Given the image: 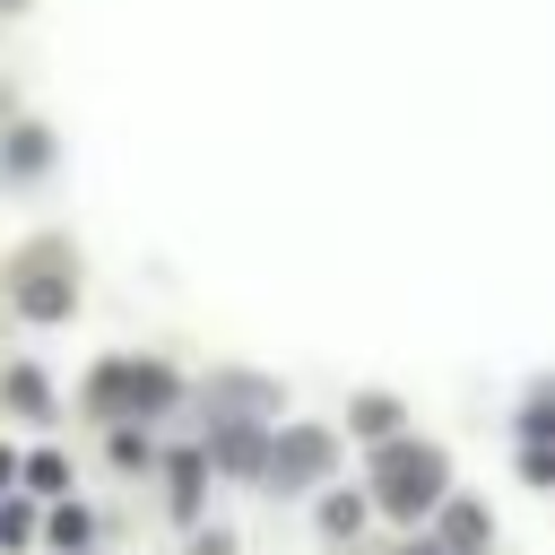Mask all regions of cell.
Returning <instances> with one entry per match:
<instances>
[{
	"instance_id": "2e32d148",
	"label": "cell",
	"mask_w": 555,
	"mask_h": 555,
	"mask_svg": "<svg viewBox=\"0 0 555 555\" xmlns=\"http://www.w3.org/2000/svg\"><path fill=\"white\" fill-rule=\"evenodd\" d=\"M191 555H234V538H225V529H199V538H191Z\"/></svg>"
},
{
	"instance_id": "8fae6325",
	"label": "cell",
	"mask_w": 555,
	"mask_h": 555,
	"mask_svg": "<svg viewBox=\"0 0 555 555\" xmlns=\"http://www.w3.org/2000/svg\"><path fill=\"white\" fill-rule=\"evenodd\" d=\"M9 399H17V408H35V416H43V408H52V390H43V382H35V373H26V364H17V373H9Z\"/></svg>"
},
{
	"instance_id": "4fadbf2b",
	"label": "cell",
	"mask_w": 555,
	"mask_h": 555,
	"mask_svg": "<svg viewBox=\"0 0 555 555\" xmlns=\"http://www.w3.org/2000/svg\"><path fill=\"white\" fill-rule=\"evenodd\" d=\"M113 460H121V468H139V460H147V434H130V425H121V434H113Z\"/></svg>"
},
{
	"instance_id": "9c48e42d",
	"label": "cell",
	"mask_w": 555,
	"mask_h": 555,
	"mask_svg": "<svg viewBox=\"0 0 555 555\" xmlns=\"http://www.w3.org/2000/svg\"><path fill=\"white\" fill-rule=\"evenodd\" d=\"M347 425H356V434H373V442H382V434H399V399H382V390H364V399H356V408H347Z\"/></svg>"
},
{
	"instance_id": "277c9868",
	"label": "cell",
	"mask_w": 555,
	"mask_h": 555,
	"mask_svg": "<svg viewBox=\"0 0 555 555\" xmlns=\"http://www.w3.org/2000/svg\"><path fill=\"white\" fill-rule=\"evenodd\" d=\"M208 425H278V382H260V373H217V382H208Z\"/></svg>"
},
{
	"instance_id": "5bb4252c",
	"label": "cell",
	"mask_w": 555,
	"mask_h": 555,
	"mask_svg": "<svg viewBox=\"0 0 555 555\" xmlns=\"http://www.w3.org/2000/svg\"><path fill=\"white\" fill-rule=\"evenodd\" d=\"M0 538H9V546H26V538H35V512H17V503H9V512H0Z\"/></svg>"
},
{
	"instance_id": "30bf717a",
	"label": "cell",
	"mask_w": 555,
	"mask_h": 555,
	"mask_svg": "<svg viewBox=\"0 0 555 555\" xmlns=\"http://www.w3.org/2000/svg\"><path fill=\"white\" fill-rule=\"evenodd\" d=\"M321 529H330V538H356V529H364V503H356V494H330V503H321Z\"/></svg>"
},
{
	"instance_id": "ac0fdd59",
	"label": "cell",
	"mask_w": 555,
	"mask_h": 555,
	"mask_svg": "<svg viewBox=\"0 0 555 555\" xmlns=\"http://www.w3.org/2000/svg\"><path fill=\"white\" fill-rule=\"evenodd\" d=\"M416 555H451V546H416Z\"/></svg>"
},
{
	"instance_id": "52a82bcc",
	"label": "cell",
	"mask_w": 555,
	"mask_h": 555,
	"mask_svg": "<svg viewBox=\"0 0 555 555\" xmlns=\"http://www.w3.org/2000/svg\"><path fill=\"white\" fill-rule=\"evenodd\" d=\"M43 156H52V147H43V130H9L0 173H9V182H26V173H43Z\"/></svg>"
},
{
	"instance_id": "8992f818",
	"label": "cell",
	"mask_w": 555,
	"mask_h": 555,
	"mask_svg": "<svg viewBox=\"0 0 555 555\" xmlns=\"http://www.w3.org/2000/svg\"><path fill=\"white\" fill-rule=\"evenodd\" d=\"M486 529H494V520H486L477 503H442V546H451V555H468V546H486Z\"/></svg>"
},
{
	"instance_id": "ba28073f",
	"label": "cell",
	"mask_w": 555,
	"mask_h": 555,
	"mask_svg": "<svg viewBox=\"0 0 555 555\" xmlns=\"http://www.w3.org/2000/svg\"><path fill=\"white\" fill-rule=\"evenodd\" d=\"M17 312H26V321H61V312H69V286H61V278H26V286H17Z\"/></svg>"
},
{
	"instance_id": "5b68a950",
	"label": "cell",
	"mask_w": 555,
	"mask_h": 555,
	"mask_svg": "<svg viewBox=\"0 0 555 555\" xmlns=\"http://www.w3.org/2000/svg\"><path fill=\"white\" fill-rule=\"evenodd\" d=\"M208 460L234 468V477H269V425H217Z\"/></svg>"
},
{
	"instance_id": "6da1fadb",
	"label": "cell",
	"mask_w": 555,
	"mask_h": 555,
	"mask_svg": "<svg viewBox=\"0 0 555 555\" xmlns=\"http://www.w3.org/2000/svg\"><path fill=\"white\" fill-rule=\"evenodd\" d=\"M442 451L434 442H390L382 451V512H399V520H416V512H434L442 503Z\"/></svg>"
},
{
	"instance_id": "7a4b0ae2",
	"label": "cell",
	"mask_w": 555,
	"mask_h": 555,
	"mask_svg": "<svg viewBox=\"0 0 555 555\" xmlns=\"http://www.w3.org/2000/svg\"><path fill=\"white\" fill-rule=\"evenodd\" d=\"M338 468V442L321 434V425H278L269 434V494H304V486H321Z\"/></svg>"
},
{
	"instance_id": "e0dca14e",
	"label": "cell",
	"mask_w": 555,
	"mask_h": 555,
	"mask_svg": "<svg viewBox=\"0 0 555 555\" xmlns=\"http://www.w3.org/2000/svg\"><path fill=\"white\" fill-rule=\"evenodd\" d=\"M9 477H17V460H9V451H0V486H9Z\"/></svg>"
},
{
	"instance_id": "7c38bea8",
	"label": "cell",
	"mask_w": 555,
	"mask_h": 555,
	"mask_svg": "<svg viewBox=\"0 0 555 555\" xmlns=\"http://www.w3.org/2000/svg\"><path fill=\"white\" fill-rule=\"evenodd\" d=\"M26 477H35V494H61V477H69V468H61L52 451H35V460H26Z\"/></svg>"
},
{
	"instance_id": "9a60e30c",
	"label": "cell",
	"mask_w": 555,
	"mask_h": 555,
	"mask_svg": "<svg viewBox=\"0 0 555 555\" xmlns=\"http://www.w3.org/2000/svg\"><path fill=\"white\" fill-rule=\"evenodd\" d=\"M520 425H529V434H555V390H538V399H529V416H520Z\"/></svg>"
},
{
	"instance_id": "3957f363",
	"label": "cell",
	"mask_w": 555,
	"mask_h": 555,
	"mask_svg": "<svg viewBox=\"0 0 555 555\" xmlns=\"http://www.w3.org/2000/svg\"><path fill=\"white\" fill-rule=\"evenodd\" d=\"M173 399V373L165 364H104L87 382V408L95 416H139V408H165Z\"/></svg>"
}]
</instances>
